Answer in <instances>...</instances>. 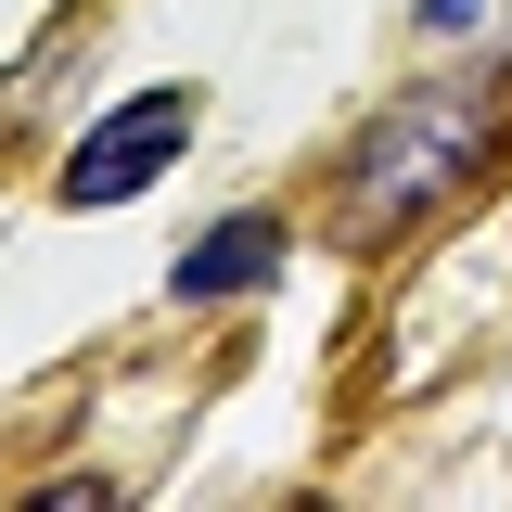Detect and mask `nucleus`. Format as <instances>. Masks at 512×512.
<instances>
[{
	"instance_id": "nucleus-1",
	"label": "nucleus",
	"mask_w": 512,
	"mask_h": 512,
	"mask_svg": "<svg viewBox=\"0 0 512 512\" xmlns=\"http://www.w3.org/2000/svg\"><path fill=\"white\" fill-rule=\"evenodd\" d=\"M487 128H500V90H461V77L410 90V103H384L372 141H359V167H346V244H384L410 205H436V192L474 167Z\"/></svg>"
},
{
	"instance_id": "nucleus-2",
	"label": "nucleus",
	"mask_w": 512,
	"mask_h": 512,
	"mask_svg": "<svg viewBox=\"0 0 512 512\" xmlns=\"http://www.w3.org/2000/svg\"><path fill=\"white\" fill-rule=\"evenodd\" d=\"M180 141H192V103H180V90H141V103H116V116L64 154L52 192L77 205V218H90V205H128L141 180H167V167H180Z\"/></svg>"
},
{
	"instance_id": "nucleus-3",
	"label": "nucleus",
	"mask_w": 512,
	"mask_h": 512,
	"mask_svg": "<svg viewBox=\"0 0 512 512\" xmlns=\"http://www.w3.org/2000/svg\"><path fill=\"white\" fill-rule=\"evenodd\" d=\"M269 269H282V218L244 205V218H205V231H192V256L167 269V295H180V308H218V295H256Z\"/></svg>"
},
{
	"instance_id": "nucleus-4",
	"label": "nucleus",
	"mask_w": 512,
	"mask_h": 512,
	"mask_svg": "<svg viewBox=\"0 0 512 512\" xmlns=\"http://www.w3.org/2000/svg\"><path fill=\"white\" fill-rule=\"evenodd\" d=\"M474 13H487V0H423V39H461Z\"/></svg>"
}]
</instances>
